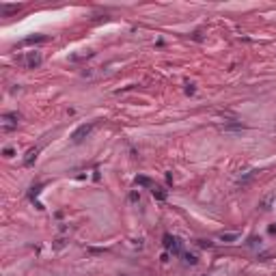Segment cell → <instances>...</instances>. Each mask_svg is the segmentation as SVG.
<instances>
[{"label": "cell", "instance_id": "obj_14", "mask_svg": "<svg viewBox=\"0 0 276 276\" xmlns=\"http://www.w3.org/2000/svg\"><path fill=\"white\" fill-rule=\"evenodd\" d=\"M130 201H132V203H138V201H140V192H136V190H134V192L130 194Z\"/></svg>", "mask_w": 276, "mask_h": 276}, {"label": "cell", "instance_id": "obj_11", "mask_svg": "<svg viewBox=\"0 0 276 276\" xmlns=\"http://www.w3.org/2000/svg\"><path fill=\"white\" fill-rule=\"evenodd\" d=\"M136 185H145V188H153L149 177H136Z\"/></svg>", "mask_w": 276, "mask_h": 276}, {"label": "cell", "instance_id": "obj_7", "mask_svg": "<svg viewBox=\"0 0 276 276\" xmlns=\"http://www.w3.org/2000/svg\"><path fill=\"white\" fill-rule=\"evenodd\" d=\"M151 194H153V198H158V201H164V198H166V192H164L162 188H158V185L151 188Z\"/></svg>", "mask_w": 276, "mask_h": 276}, {"label": "cell", "instance_id": "obj_3", "mask_svg": "<svg viewBox=\"0 0 276 276\" xmlns=\"http://www.w3.org/2000/svg\"><path fill=\"white\" fill-rule=\"evenodd\" d=\"M91 132H93V123H84V125H80V127H78V130H76V132L71 134V140H73V142L78 145V142H82L84 138L89 136Z\"/></svg>", "mask_w": 276, "mask_h": 276}, {"label": "cell", "instance_id": "obj_6", "mask_svg": "<svg viewBox=\"0 0 276 276\" xmlns=\"http://www.w3.org/2000/svg\"><path fill=\"white\" fill-rule=\"evenodd\" d=\"M276 203V194H268V196H263V201H261V209H270L272 205Z\"/></svg>", "mask_w": 276, "mask_h": 276}, {"label": "cell", "instance_id": "obj_15", "mask_svg": "<svg viewBox=\"0 0 276 276\" xmlns=\"http://www.w3.org/2000/svg\"><path fill=\"white\" fill-rule=\"evenodd\" d=\"M13 153H15V151H13L11 147H7V149H4V158H13Z\"/></svg>", "mask_w": 276, "mask_h": 276}, {"label": "cell", "instance_id": "obj_9", "mask_svg": "<svg viewBox=\"0 0 276 276\" xmlns=\"http://www.w3.org/2000/svg\"><path fill=\"white\" fill-rule=\"evenodd\" d=\"M20 9V4H0V13H13V11H17Z\"/></svg>", "mask_w": 276, "mask_h": 276}, {"label": "cell", "instance_id": "obj_5", "mask_svg": "<svg viewBox=\"0 0 276 276\" xmlns=\"http://www.w3.org/2000/svg\"><path fill=\"white\" fill-rule=\"evenodd\" d=\"M218 239L225 242V244H233L239 239V233L237 231H227V233H218Z\"/></svg>", "mask_w": 276, "mask_h": 276}, {"label": "cell", "instance_id": "obj_16", "mask_svg": "<svg viewBox=\"0 0 276 276\" xmlns=\"http://www.w3.org/2000/svg\"><path fill=\"white\" fill-rule=\"evenodd\" d=\"M198 246H203V248H209V246H211V242H209V239H201V242H198Z\"/></svg>", "mask_w": 276, "mask_h": 276}, {"label": "cell", "instance_id": "obj_1", "mask_svg": "<svg viewBox=\"0 0 276 276\" xmlns=\"http://www.w3.org/2000/svg\"><path fill=\"white\" fill-rule=\"evenodd\" d=\"M17 123H20V114H15V112L2 114V121H0V132H2V134H9V132H13V130L17 127Z\"/></svg>", "mask_w": 276, "mask_h": 276}, {"label": "cell", "instance_id": "obj_8", "mask_svg": "<svg viewBox=\"0 0 276 276\" xmlns=\"http://www.w3.org/2000/svg\"><path fill=\"white\" fill-rule=\"evenodd\" d=\"M37 153H39V149H30V151H28V155H26V160H24V164H26V166H30V164L37 160Z\"/></svg>", "mask_w": 276, "mask_h": 276}, {"label": "cell", "instance_id": "obj_13", "mask_svg": "<svg viewBox=\"0 0 276 276\" xmlns=\"http://www.w3.org/2000/svg\"><path fill=\"white\" fill-rule=\"evenodd\" d=\"M37 41H46V37H28L24 43H37Z\"/></svg>", "mask_w": 276, "mask_h": 276}, {"label": "cell", "instance_id": "obj_12", "mask_svg": "<svg viewBox=\"0 0 276 276\" xmlns=\"http://www.w3.org/2000/svg\"><path fill=\"white\" fill-rule=\"evenodd\" d=\"M184 261H185V263H190V265H194V263H196V257H194V255H190V252H185V255H184Z\"/></svg>", "mask_w": 276, "mask_h": 276}, {"label": "cell", "instance_id": "obj_4", "mask_svg": "<svg viewBox=\"0 0 276 276\" xmlns=\"http://www.w3.org/2000/svg\"><path fill=\"white\" fill-rule=\"evenodd\" d=\"M22 63H24L28 69H35V67L41 65V54H39V52H26L24 58H22Z\"/></svg>", "mask_w": 276, "mask_h": 276}, {"label": "cell", "instance_id": "obj_2", "mask_svg": "<svg viewBox=\"0 0 276 276\" xmlns=\"http://www.w3.org/2000/svg\"><path fill=\"white\" fill-rule=\"evenodd\" d=\"M164 248L168 250V252H173V255H181V242L177 239V237H173V235H164Z\"/></svg>", "mask_w": 276, "mask_h": 276}, {"label": "cell", "instance_id": "obj_10", "mask_svg": "<svg viewBox=\"0 0 276 276\" xmlns=\"http://www.w3.org/2000/svg\"><path fill=\"white\" fill-rule=\"evenodd\" d=\"M255 175H257V171H248V173H246V175H244V177H239V179H237V184H248V181H250V179H252V177H255Z\"/></svg>", "mask_w": 276, "mask_h": 276}]
</instances>
